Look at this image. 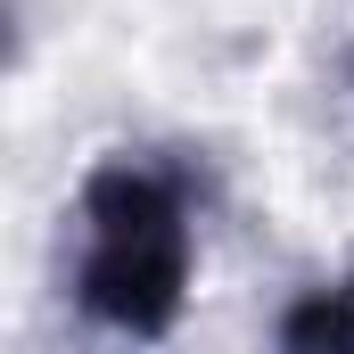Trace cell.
I'll list each match as a JSON object with an SVG mask.
<instances>
[{"mask_svg": "<svg viewBox=\"0 0 354 354\" xmlns=\"http://www.w3.org/2000/svg\"><path fill=\"white\" fill-rule=\"evenodd\" d=\"M198 223L165 157H99L75 198V313L115 338H165L189 305Z\"/></svg>", "mask_w": 354, "mask_h": 354, "instance_id": "6da1fadb", "label": "cell"}, {"mask_svg": "<svg viewBox=\"0 0 354 354\" xmlns=\"http://www.w3.org/2000/svg\"><path fill=\"white\" fill-rule=\"evenodd\" d=\"M280 346H297V354L354 346V264L338 272V280H322V288H305V297L280 313Z\"/></svg>", "mask_w": 354, "mask_h": 354, "instance_id": "7a4b0ae2", "label": "cell"}]
</instances>
